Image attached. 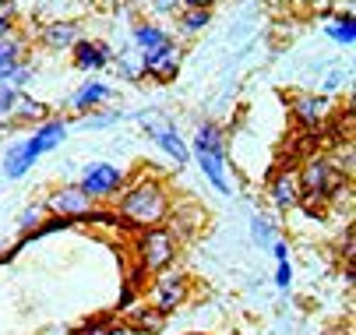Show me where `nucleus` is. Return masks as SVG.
<instances>
[{"instance_id":"f257e3e1","label":"nucleus","mask_w":356,"mask_h":335,"mask_svg":"<svg viewBox=\"0 0 356 335\" xmlns=\"http://www.w3.org/2000/svg\"><path fill=\"white\" fill-rule=\"evenodd\" d=\"M170 205H173L170 183L156 173H138L117 195V226L134 229V233L163 226L166 215H170Z\"/></svg>"},{"instance_id":"f03ea898","label":"nucleus","mask_w":356,"mask_h":335,"mask_svg":"<svg viewBox=\"0 0 356 335\" xmlns=\"http://www.w3.org/2000/svg\"><path fill=\"white\" fill-rule=\"evenodd\" d=\"M191 159L197 163L201 177H205L219 195H233L229 180V149H226V131L216 120H201L194 138H191Z\"/></svg>"},{"instance_id":"7ed1b4c3","label":"nucleus","mask_w":356,"mask_h":335,"mask_svg":"<svg viewBox=\"0 0 356 335\" xmlns=\"http://www.w3.org/2000/svg\"><path fill=\"white\" fill-rule=\"evenodd\" d=\"M296 177H300V190H303L300 209L303 205H307V209L325 205V202L339 198L342 190H349V177L342 173V166L335 163V156H325V152H314V156L303 159V166L296 170Z\"/></svg>"},{"instance_id":"20e7f679","label":"nucleus","mask_w":356,"mask_h":335,"mask_svg":"<svg viewBox=\"0 0 356 335\" xmlns=\"http://www.w3.org/2000/svg\"><path fill=\"white\" fill-rule=\"evenodd\" d=\"M131 251H134V268H141L145 275H156L163 268H170L180 254V240L173 236L170 226H152V229H138L134 240H131Z\"/></svg>"},{"instance_id":"39448f33","label":"nucleus","mask_w":356,"mask_h":335,"mask_svg":"<svg viewBox=\"0 0 356 335\" xmlns=\"http://www.w3.org/2000/svg\"><path fill=\"white\" fill-rule=\"evenodd\" d=\"M191 300V275L177 265L163 268L152 275V290H148V307H156L163 318H170L173 311H180Z\"/></svg>"},{"instance_id":"423d86ee","label":"nucleus","mask_w":356,"mask_h":335,"mask_svg":"<svg viewBox=\"0 0 356 335\" xmlns=\"http://www.w3.org/2000/svg\"><path fill=\"white\" fill-rule=\"evenodd\" d=\"M124 183H127V173H124L120 166H113V163H88V166L81 170V180H78V187L85 190L95 205L117 202V195L124 190Z\"/></svg>"},{"instance_id":"0eeeda50","label":"nucleus","mask_w":356,"mask_h":335,"mask_svg":"<svg viewBox=\"0 0 356 335\" xmlns=\"http://www.w3.org/2000/svg\"><path fill=\"white\" fill-rule=\"evenodd\" d=\"M138 120H141L145 134L152 138V145H156V149H163V152L173 159V166H187V163H191L187 138L177 131V124H173L170 117H163V113H141Z\"/></svg>"},{"instance_id":"6e6552de","label":"nucleus","mask_w":356,"mask_h":335,"mask_svg":"<svg viewBox=\"0 0 356 335\" xmlns=\"http://www.w3.org/2000/svg\"><path fill=\"white\" fill-rule=\"evenodd\" d=\"M138 64H141V78L156 81V85H173L180 67H184V46L170 42V46H163V50L138 54Z\"/></svg>"},{"instance_id":"1a4fd4ad","label":"nucleus","mask_w":356,"mask_h":335,"mask_svg":"<svg viewBox=\"0 0 356 335\" xmlns=\"http://www.w3.org/2000/svg\"><path fill=\"white\" fill-rule=\"evenodd\" d=\"M46 215H60V219H74L81 226V219L95 209V202L85 195L78 183H60L57 190H49L46 202H42Z\"/></svg>"},{"instance_id":"9d476101","label":"nucleus","mask_w":356,"mask_h":335,"mask_svg":"<svg viewBox=\"0 0 356 335\" xmlns=\"http://www.w3.org/2000/svg\"><path fill=\"white\" fill-rule=\"evenodd\" d=\"M113 99H117V88H113L110 81H103V78H92V81H81V85L67 95V113H71V120H74V117L92 113V110L110 106Z\"/></svg>"},{"instance_id":"9b49d317","label":"nucleus","mask_w":356,"mask_h":335,"mask_svg":"<svg viewBox=\"0 0 356 335\" xmlns=\"http://www.w3.org/2000/svg\"><path fill=\"white\" fill-rule=\"evenodd\" d=\"M67 131H71V120L67 117H46L39 127H32V134L29 138H22L25 141V149L35 156V159H42V156H49V152H57L64 141H67Z\"/></svg>"},{"instance_id":"f8f14e48","label":"nucleus","mask_w":356,"mask_h":335,"mask_svg":"<svg viewBox=\"0 0 356 335\" xmlns=\"http://www.w3.org/2000/svg\"><path fill=\"white\" fill-rule=\"evenodd\" d=\"M113 60V46L106 39H99V35H81L74 42V50H71V64L81 71V74H99V71H106Z\"/></svg>"},{"instance_id":"ddd939ff","label":"nucleus","mask_w":356,"mask_h":335,"mask_svg":"<svg viewBox=\"0 0 356 335\" xmlns=\"http://www.w3.org/2000/svg\"><path fill=\"white\" fill-rule=\"evenodd\" d=\"M289 113L300 127H321L332 113H335V103L328 99L325 92H300L289 99Z\"/></svg>"},{"instance_id":"4468645a","label":"nucleus","mask_w":356,"mask_h":335,"mask_svg":"<svg viewBox=\"0 0 356 335\" xmlns=\"http://www.w3.org/2000/svg\"><path fill=\"white\" fill-rule=\"evenodd\" d=\"M81 22H71V18H57V22H46L39 28V46L46 54H71L74 50V42L81 39Z\"/></svg>"},{"instance_id":"2eb2a0df","label":"nucleus","mask_w":356,"mask_h":335,"mask_svg":"<svg viewBox=\"0 0 356 335\" xmlns=\"http://www.w3.org/2000/svg\"><path fill=\"white\" fill-rule=\"evenodd\" d=\"M268 198H272V205H275L279 212H293V209H300L303 190H300V177H296L293 166L279 170V173L268 180Z\"/></svg>"},{"instance_id":"dca6fc26","label":"nucleus","mask_w":356,"mask_h":335,"mask_svg":"<svg viewBox=\"0 0 356 335\" xmlns=\"http://www.w3.org/2000/svg\"><path fill=\"white\" fill-rule=\"evenodd\" d=\"M170 42H177V39H173V32H170L166 25H159V22L141 18V22H134V25H131V46H134L138 54L163 50V46H170Z\"/></svg>"},{"instance_id":"f3484780","label":"nucleus","mask_w":356,"mask_h":335,"mask_svg":"<svg viewBox=\"0 0 356 335\" xmlns=\"http://www.w3.org/2000/svg\"><path fill=\"white\" fill-rule=\"evenodd\" d=\"M163 226L173 229L177 240H191L194 233L205 229V209H197V205H170V215H166Z\"/></svg>"},{"instance_id":"a211bd4d","label":"nucleus","mask_w":356,"mask_h":335,"mask_svg":"<svg viewBox=\"0 0 356 335\" xmlns=\"http://www.w3.org/2000/svg\"><path fill=\"white\" fill-rule=\"evenodd\" d=\"M29 60V35L18 28L15 35L0 39V85H8V78Z\"/></svg>"},{"instance_id":"6ab92c4d","label":"nucleus","mask_w":356,"mask_h":335,"mask_svg":"<svg viewBox=\"0 0 356 335\" xmlns=\"http://www.w3.org/2000/svg\"><path fill=\"white\" fill-rule=\"evenodd\" d=\"M46 117H54V110H49V103L35 99V95L29 92H18V103H15V113H11V124L8 127H39Z\"/></svg>"},{"instance_id":"aec40b11","label":"nucleus","mask_w":356,"mask_h":335,"mask_svg":"<svg viewBox=\"0 0 356 335\" xmlns=\"http://www.w3.org/2000/svg\"><path fill=\"white\" fill-rule=\"evenodd\" d=\"M173 39L180 42V39H197L201 32H205L209 25H212V11H197V8H180L177 15H173Z\"/></svg>"},{"instance_id":"412c9836","label":"nucleus","mask_w":356,"mask_h":335,"mask_svg":"<svg viewBox=\"0 0 356 335\" xmlns=\"http://www.w3.org/2000/svg\"><path fill=\"white\" fill-rule=\"evenodd\" d=\"M321 28H325V35H328L335 46H346V50H353V46H356V18H353V11H349V8H346V11L328 15Z\"/></svg>"},{"instance_id":"4be33fe9","label":"nucleus","mask_w":356,"mask_h":335,"mask_svg":"<svg viewBox=\"0 0 356 335\" xmlns=\"http://www.w3.org/2000/svg\"><path fill=\"white\" fill-rule=\"evenodd\" d=\"M163 325H166V318L156 307H131L127 311V321H124V328L134 332V335H159Z\"/></svg>"},{"instance_id":"5701e85b","label":"nucleus","mask_w":356,"mask_h":335,"mask_svg":"<svg viewBox=\"0 0 356 335\" xmlns=\"http://www.w3.org/2000/svg\"><path fill=\"white\" fill-rule=\"evenodd\" d=\"M39 159L25 149V141H15V145H8V152H4V163H0V170H4V177L8 180H22L32 166H35Z\"/></svg>"},{"instance_id":"b1692460","label":"nucleus","mask_w":356,"mask_h":335,"mask_svg":"<svg viewBox=\"0 0 356 335\" xmlns=\"http://www.w3.org/2000/svg\"><path fill=\"white\" fill-rule=\"evenodd\" d=\"M74 335H127V328H124V321H117L113 314H95V318L81 321Z\"/></svg>"},{"instance_id":"393cba45","label":"nucleus","mask_w":356,"mask_h":335,"mask_svg":"<svg viewBox=\"0 0 356 335\" xmlns=\"http://www.w3.org/2000/svg\"><path fill=\"white\" fill-rule=\"evenodd\" d=\"M127 113L124 110H92V113H85V117H74L71 124H78V127H85V131H106V127H113V124H120Z\"/></svg>"},{"instance_id":"a878e982","label":"nucleus","mask_w":356,"mask_h":335,"mask_svg":"<svg viewBox=\"0 0 356 335\" xmlns=\"http://www.w3.org/2000/svg\"><path fill=\"white\" fill-rule=\"evenodd\" d=\"M110 67H117V74H120V81H141V64H138V50L131 46V50H113V60H110Z\"/></svg>"},{"instance_id":"bb28decb","label":"nucleus","mask_w":356,"mask_h":335,"mask_svg":"<svg viewBox=\"0 0 356 335\" xmlns=\"http://www.w3.org/2000/svg\"><path fill=\"white\" fill-rule=\"evenodd\" d=\"M279 236V226L265 215V212H254L250 215V240L258 247H272V240Z\"/></svg>"},{"instance_id":"cd10ccee","label":"nucleus","mask_w":356,"mask_h":335,"mask_svg":"<svg viewBox=\"0 0 356 335\" xmlns=\"http://www.w3.org/2000/svg\"><path fill=\"white\" fill-rule=\"evenodd\" d=\"M42 219H46L42 202H32V205H25V209L18 212V219H15V222H18V233H32V229H35Z\"/></svg>"},{"instance_id":"c85d7f7f","label":"nucleus","mask_w":356,"mask_h":335,"mask_svg":"<svg viewBox=\"0 0 356 335\" xmlns=\"http://www.w3.org/2000/svg\"><path fill=\"white\" fill-rule=\"evenodd\" d=\"M18 32V4L15 0H0V39Z\"/></svg>"},{"instance_id":"c756f323","label":"nucleus","mask_w":356,"mask_h":335,"mask_svg":"<svg viewBox=\"0 0 356 335\" xmlns=\"http://www.w3.org/2000/svg\"><path fill=\"white\" fill-rule=\"evenodd\" d=\"M35 81V64L32 60H25L11 78H8V88H15V92H29V85Z\"/></svg>"},{"instance_id":"7c9ffc66","label":"nucleus","mask_w":356,"mask_h":335,"mask_svg":"<svg viewBox=\"0 0 356 335\" xmlns=\"http://www.w3.org/2000/svg\"><path fill=\"white\" fill-rule=\"evenodd\" d=\"M15 103H18V92L8 88V85H0V127H8V124H11Z\"/></svg>"},{"instance_id":"2f4dec72","label":"nucleus","mask_w":356,"mask_h":335,"mask_svg":"<svg viewBox=\"0 0 356 335\" xmlns=\"http://www.w3.org/2000/svg\"><path fill=\"white\" fill-rule=\"evenodd\" d=\"M134 304H138V286L124 282V286H120V297H117V314H127Z\"/></svg>"},{"instance_id":"473e14b6","label":"nucleus","mask_w":356,"mask_h":335,"mask_svg":"<svg viewBox=\"0 0 356 335\" xmlns=\"http://www.w3.org/2000/svg\"><path fill=\"white\" fill-rule=\"evenodd\" d=\"M275 286L286 293V290H293V265L289 261H279L275 265Z\"/></svg>"},{"instance_id":"72a5a7b5","label":"nucleus","mask_w":356,"mask_h":335,"mask_svg":"<svg viewBox=\"0 0 356 335\" xmlns=\"http://www.w3.org/2000/svg\"><path fill=\"white\" fill-rule=\"evenodd\" d=\"M152 15H177L184 8V0H148Z\"/></svg>"},{"instance_id":"f704fd0d","label":"nucleus","mask_w":356,"mask_h":335,"mask_svg":"<svg viewBox=\"0 0 356 335\" xmlns=\"http://www.w3.org/2000/svg\"><path fill=\"white\" fill-rule=\"evenodd\" d=\"M268 251H272L275 265H279V261H289V244L282 240V236H275V240H272V247H268Z\"/></svg>"},{"instance_id":"c9c22d12","label":"nucleus","mask_w":356,"mask_h":335,"mask_svg":"<svg viewBox=\"0 0 356 335\" xmlns=\"http://www.w3.org/2000/svg\"><path fill=\"white\" fill-rule=\"evenodd\" d=\"M219 0H184V8H197V11H212Z\"/></svg>"},{"instance_id":"e433bc0d","label":"nucleus","mask_w":356,"mask_h":335,"mask_svg":"<svg viewBox=\"0 0 356 335\" xmlns=\"http://www.w3.org/2000/svg\"><path fill=\"white\" fill-rule=\"evenodd\" d=\"M187 335H201V332H187Z\"/></svg>"},{"instance_id":"4c0bfd02","label":"nucleus","mask_w":356,"mask_h":335,"mask_svg":"<svg viewBox=\"0 0 356 335\" xmlns=\"http://www.w3.org/2000/svg\"><path fill=\"white\" fill-rule=\"evenodd\" d=\"M300 4H303V0H300Z\"/></svg>"}]
</instances>
